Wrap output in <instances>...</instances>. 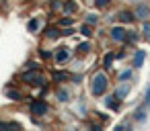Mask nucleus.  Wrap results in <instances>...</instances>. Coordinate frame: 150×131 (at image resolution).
<instances>
[{
  "label": "nucleus",
  "instance_id": "nucleus-1",
  "mask_svg": "<svg viewBox=\"0 0 150 131\" xmlns=\"http://www.w3.org/2000/svg\"><path fill=\"white\" fill-rule=\"evenodd\" d=\"M109 90V76H107V70H97L93 76H91V94L97 98V96H105Z\"/></svg>",
  "mask_w": 150,
  "mask_h": 131
},
{
  "label": "nucleus",
  "instance_id": "nucleus-2",
  "mask_svg": "<svg viewBox=\"0 0 150 131\" xmlns=\"http://www.w3.org/2000/svg\"><path fill=\"white\" fill-rule=\"evenodd\" d=\"M19 78H21L25 84H29V86H45V84H47L45 74L39 72V70H25Z\"/></svg>",
  "mask_w": 150,
  "mask_h": 131
},
{
  "label": "nucleus",
  "instance_id": "nucleus-3",
  "mask_svg": "<svg viewBox=\"0 0 150 131\" xmlns=\"http://www.w3.org/2000/svg\"><path fill=\"white\" fill-rule=\"evenodd\" d=\"M50 113V104H47V100H43V98H35V100H31V104H29V115H33V117H45Z\"/></svg>",
  "mask_w": 150,
  "mask_h": 131
},
{
  "label": "nucleus",
  "instance_id": "nucleus-4",
  "mask_svg": "<svg viewBox=\"0 0 150 131\" xmlns=\"http://www.w3.org/2000/svg\"><path fill=\"white\" fill-rule=\"evenodd\" d=\"M70 57H72V51H70V47H58L56 51H54V62H56V66H64L66 62H70Z\"/></svg>",
  "mask_w": 150,
  "mask_h": 131
},
{
  "label": "nucleus",
  "instance_id": "nucleus-5",
  "mask_svg": "<svg viewBox=\"0 0 150 131\" xmlns=\"http://www.w3.org/2000/svg\"><path fill=\"white\" fill-rule=\"evenodd\" d=\"M132 13H134V19H136V21H142V23H144V21H148V19H150V6H148L146 2L136 4Z\"/></svg>",
  "mask_w": 150,
  "mask_h": 131
},
{
  "label": "nucleus",
  "instance_id": "nucleus-6",
  "mask_svg": "<svg viewBox=\"0 0 150 131\" xmlns=\"http://www.w3.org/2000/svg\"><path fill=\"white\" fill-rule=\"evenodd\" d=\"M129 92H132V84H129V82H119V84L113 88V96L119 98L121 102L129 96Z\"/></svg>",
  "mask_w": 150,
  "mask_h": 131
},
{
  "label": "nucleus",
  "instance_id": "nucleus-7",
  "mask_svg": "<svg viewBox=\"0 0 150 131\" xmlns=\"http://www.w3.org/2000/svg\"><path fill=\"white\" fill-rule=\"evenodd\" d=\"M109 37H111V41H115V43H123V41L127 39V31H125V27L115 25V27H111Z\"/></svg>",
  "mask_w": 150,
  "mask_h": 131
},
{
  "label": "nucleus",
  "instance_id": "nucleus-8",
  "mask_svg": "<svg viewBox=\"0 0 150 131\" xmlns=\"http://www.w3.org/2000/svg\"><path fill=\"white\" fill-rule=\"evenodd\" d=\"M4 96H6L11 102H21V100H25L23 92H21V90H17V88H13V86H6V90H4Z\"/></svg>",
  "mask_w": 150,
  "mask_h": 131
},
{
  "label": "nucleus",
  "instance_id": "nucleus-9",
  "mask_svg": "<svg viewBox=\"0 0 150 131\" xmlns=\"http://www.w3.org/2000/svg\"><path fill=\"white\" fill-rule=\"evenodd\" d=\"M103 102H105V106H107L109 111H115V113H117V111L121 109V100H119V98H115L113 94H107V96L103 98Z\"/></svg>",
  "mask_w": 150,
  "mask_h": 131
},
{
  "label": "nucleus",
  "instance_id": "nucleus-10",
  "mask_svg": "<svg viewBox=\"0 0 150 131\" xmlns=\"http://www.w3.org/2000/svg\"><path fill=\"white\" fill-rule=\"evenodd\" d=\"M43 37H45L47 41H54V39L62 37V29H60V27H45V31H43Z\"/></svg>",
  "mask_w": 150,
  "mask_h": 131
},
{
  "label": "nucleus",
  "instance_id": "nucleus-11",
  "mask_svg": "<svg viewBox=\"0 0 150 131\" xmlns=\"http://www.w3.org/2000/svg\"><path fill=\"white\" fill-rule=\"evenodd\" d=\"M72 76L68 74V72H64V70H54L52 72V80L54 82H58V84H64V82H68Z\"/></svg>",
  "mask_w": 150,
  "mask_h": 131
},
{
  "label": "nucleus",
  "instance_id": "nucleus-12",
  "mask_svg": "<svg viewBox=\"0 0 150 131\" xmlns=\"http://www.w3.org/2000/svg\"><path fill=\"white\" fill-rule=\"evenodd\" d=\"M0 131H23V127L15 121H2L0 119Z\"/></svg>",
  "mask_w": 150,
  "mask_h": 131
},
{
  "label": "nucleus",
  "instance_id": "nucleus-13",
  "mask_svg": "<svg viewBox=\"0 0 150 131\" xmlns=\"http://www.w3.org/2000/svg\"><path fill=\"white\" fill-rule=\"evenodd\" d=\"M76 8H78V6L72 2V0H64V2H62V17H70V15H74Z\"/></svg>",
  "mask_w": 150,
  "mask_h": 131
},
{
  "label": "nucleus",
  "instance_id": "nucleus-14",
  "mask_svg": "<svg viewBox=\"0 0 150 131\" xmlns=\"http://www.w3.org/2000/svg\"><path fill=\"white\" fill-rule=\"evenodd\" d=\"M144 60H146V51H144V49H136V53H134V57H132V66H134V68H142Z\"/></svg>",
  "mask_w": 150,
  "mask_h": 131
},
{
  "label": "nucleus",
  "instance_id": "nucleus-15",
  "mask_svg": "<svg viewBox=\"0 0 150 131\" xmlns=\"http://www.w3.org/2000/svg\"><path fill=\"white\" fill-rule=\"evenodd\" d=\"M146 117H148V109H146L144 104H140V106L134 111V121H136V123H144Z\"/></svg>",
  "mask_w": 150,
  "mask_h": 131
},
{
  "label": "nucleus",
  "instance_id": "nucleus-16",
  "mask_svg": "<svg viewBox=\"0 0 150 131\" xmlns=\"http://www.w3.org/2000/svg\"><path fill=\"white\" fill-rule=\"evenodd\" d=\"M115 60H117V57H115V51H107L105 57H103V70H111Z\"/></svg>",
  "mask_w": 150,
  "mask_h": 131
},
{
  "label": "nucleus",
  "instance_id": "nucleus-17",
  "mask_svg": "<svg viewBox=\"0 0 150 131\" xmlns=\"http://www.w3.org/2000/svg\"><path fill=\"white\" fill-rule=\"evenodd\" d=\"M117 19H119V23H123V25H127V23L136 21V19H134V13H132V11H121V13L117 15Z\"/></svg>",
  "mask_w": 150,
  "mask_h": 131
},
{
  "label": "nucleus",
  "instance_id": "nucleus-18",
  "mask_svg": "<svg viewBox=\"0 0 150 131\" xmlns=\"http://www.w3.org/2000/svg\"><path fill=\"white\" fill-rule=\"evenodd\" d=\"M56 96H58V100H60V102H68V100H70V92H68L66 88H62V86L56 90Z\"/></svg>",
  "mask_w": 150,
  "mask_h": 131
},
{
  "label": "nucleus",
  "instance_id": "nucleus-19",
  "mask_svg": "<svg viewBox=\"0 0 150 131\" xmlns=\"http://www.w3.org/2000/svg\"><path fill=\"white\" fill-rule=\"evenodd\" d=\"M132 78H134V72H132L129 68L117 74V82H127V80H132Z\"/></svg>",
  "mask_w": 150,
  "mask_h": 131
},
{
  "label": "nucleus",
  "instance_id": "nucleus-20",
  "mask_svg": "<svg viewBox=\"0 0 150 131\" xmlns=\"http://www.w3.org/2000/svg\"><path fill=\"white\" fill-rule=\"evenodd\" d=\"M76 51H78L80 55H86V53H91V41H84V43H78V47H76Z\"/></svg>",
  "mask_w": 150,
  "mask_h": 131
},
{
  "label": "nucleus",
  "instance_id": "nucleus-21",
  "mask_svg": "<svg viewBox=\"0 0 150 131\" xmlns=\"http://www.w3.org/2000/svg\"><path fill=\"white\" fill-rule=\"evenodd\" d=\"M84 25H88V27L99 25V17H97V15H86V17H84Z\"/></svg>",
  "mask_w": 150,
  "mask_h": 131
},
{
  "label": "nucleus",
  "instance_id": "nucleus-22",
  "mask_svg": "<svg viewBox=\"0 0 150 131\" xmlns=\"http://www.w3.org/2000/svg\"><path fill=\"white\" fill-rule=\"evenodd\" d=\"M72 23H74V19H72V17H62V19L58 21V27H60V29H64V27H70Z\"/></svg>",
  "mask_w": 150,
  "mask_h": 131
},
{
  "label": "nucleus",
  "instance_id": "nucleus-23",
  "mask_svg": "<svg viewBox=\"0 0 150 131\" xmlns=\"http://www.w3.org/2000/svg\"><path fill=\"white\" fill-rule=\"evenodd\" d=\"M37 29H39V21H37V19H31V21L27 23V31H29V33H35Z\"/></svg>",
  "mask_w": 150,
  "mask_h": 131
},
{
  "label": "nucleus",
  "instance_id": "nucleus-24",
  "mask_svg": "<svg viewBox=\"0 0 150 131\" xmlns=\"http://www.w3.org/2000/svg\"><path fill=\"white\" fill-rule=\"evenodd\" d=\"M142 37L144 39H150V21H144V25H142Z\"/></svg>",
  "mask_w": 150,
  "mask_h": 131
},
{
  "label": "nucleus",
  "instance_id": "nucleus-25",
  "mask_svg": "<svg viewBox=\"0 0 150 131\" xmlns=\"http://www.w3.org/2000/svg\"><path fill=\"white\" fill-rule=\"evenodd\" d=\"M80 33H82V37H86V39H91V37H93V31H91V27H88V25H82V27H80Z\"/></svg>",
  "mask_w": 150,
  "mask_h": 131
},
{
  "label": "nucleus",
  "instance_id": "nucleus-26",
  "mask_svg": "<svg viewBox=\"0 0 150 131\" xmlns=\"http://www.w3.org/2000/svg\"><path fill=\"white\" fill-rule=\"evenodd\" d=\"M142 104L150 111V86H148V88H146V92H144V102H142Z\"/></svg>",
  "mask_w": 150,
  "mask_h": 131
},
{
  "label": "nucleus",
  "instance_id": "nucleus-27",
  "mask_svg": "<svg viewBox=\"0 0 150 131\" xmlns=\"http://www.w3.org/2000/svg\"><path fill=\"white\" fill-rule=\"evenodd\" d=\"M39 53H41L43 60H52V57H54V51H50V49H41Z\"/></svg>",
  "mask_w": 150,
  "mask_h": 131
},
{
  "label": "nucleus",
  "instance_id": "nucleus-28",
  "mask_svg": "<svg viewBox=\"0 0 150 131\" xmlns=\"http://www.w3.org/2000/svg\"><path fill=\"white\" fill-rule=\"evenodd\" d=\"M125 41H129V43H136V41H138V35H136L134 31H127V39H125Z\"/></svg>",
  "mask_w": 150,
  "mask_h": 131
},
{
  "label": "nucleus",
  "instance_id": "nucleus-29",
  "mask_svg": "<svg viewBox=\"0 0 150 131\" xmlns=\"http://www.w3.org/2000/svg\"><path fill=\"white\" fill-rule=\"evenodd\" d=\"M95 2H97L99 8H107L109 6V0H95Z\"/></svg>",
  "mask_w": 150,
  "mask_h": 131
},
{
  "label": "nucleus",
  "instance_id": "nucleus-30",
  "mask_svg": "<svg viewBox=\"0 0 150 131\" xmlns=\"http://www.w3.org/2000/svg\"><path fill=\"white\" fill-rule=\"evenodd\" d=\"M88 129H91V131H103V127H101V125H97V123H91V125H88Z\"/></svg>",
  "mask_w": 150,
  "mask_h": 131
},
{
  "label": "nucleus",
  "instance_id": "nucleus-31",
  "mask_svg": "<svg viewBox=\"0 0 150 131\" xmlns=\"http://www.w3.org/2000/svg\"><path fill=\"white\" fill-rule=\"evenodd\" d=\"M113 131H125V123H119V125H115V129Z\"/></svg>",
  "mask_w": 150,
  "mask_h": 131
},
{
  "label": "nucleus",
  "instance_id": "nucleus-32",
  "mask_svg": "<svg viewBox=\"0 0 150 131\" xmlns=\"http://www.w3.org/2000/svg\"><path fill=\"white\" fill-rule=\"evenodd\" d=\"M125 131H134V129H132V125H125Z\"/></svg>",
  "mask_w": 150,
  "mask_h": 131
},
{
  "label": "nucleus",
  "instance_id": "nucleus-33",
  "mask_svg": "<svg viewBox=\"0 0 150 131\" xmlns=\"http://www.w3.org/2000/svg\"><path fill=\"white\" fill-rule=\"evenodd\" d=\"M132 2H136V4H140V2H142V0H132Z\"/></svg>",
  "mask_w": 150,
  "mask_h": 131
}]
</instances>
